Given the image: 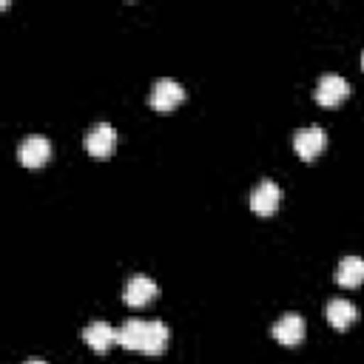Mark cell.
Listing matches in <instances>:
<instances>
[{
  "label": "cell",
  "mask_w": 364,
  "mask_h": 364,
  "mask_svg": "<svg viewBox=\"0 0 364 364\" xmlns=\"http://www.w3.org/2000/svg\"><path fill=\"white\" fill-rule=\"evenodd\" d=\"M336 282L341 287H358L364 284V259L361 256H344L336 267Z\"/></svg>",
  "instance_id": "obj_12"
},
{
  "label": "cell",
  "mask_w": 364,
  "mask_h": 364,
  "mask_svg": "<svg viewBox=\"0 0 364 364\" xmlns=\"http://www.w3.org/2000/svg\"><path fill=\"white\" fill-rule=\"evenodd\" d=\"M82 341L94 350V353H105L111 344H117V327H111L108 321L97 318L82 330Z\"/></svg>",
  "instance_id": "obj_10"
},
{
  "label": "cell",
  "mask_w": 364,
  "mask_h": 364,
  "mask_svg": "<svg viewBox=\"0 0 364 364\" xmlns=\"http://www.w3.org/2000/svg\"><path fill=\"white\" fill-rule=\"evenodd\" d=\"M304 333H307V327H304V318H301L299 313H284V316L276 318L273 327H270V336H273L279 344H284V347L301 344V341H304Z\"/></svg>",
  "instance_id": "obj_7"
},
{
  "label": "cell",
  "mask_w": 364,
  "mask_h": 364,
  "mask_svg": "<svg viewBox=\"0 0 364 364\" xmlns=\"http://www.w3.org/2000/svg\"><path fill=\"white\" fill-rule=\"evenodd\" d=\"M17 159L23 168H40L51 159V142L48 136H40V134H31L26 136L20 145H17Z\"/></svg>",
  "instance_id": "obj_6"
},
{
  "label": "cell",
  "mask_w": 364,
  "mask_h": 364,
  "mask_svg": "<svg viewBox=\"0 0 364 364\" xmlns=\"http://www.w3.org/2000/svg\"><path fill=\"white\" fill-rule=\"evenodd\" d=\"M26 364H46V361H43V358H28Z\"/></svg>",
  "instance_id": "obj_13"
},
{
  "label": "cell",
  "mask_w": 364,
  "mask_h": 364,
  "mask_svg": "<svg viewBox=\"0 0 364 364\" xmlns=\"http://www.w3.org/2000/svg\"><path fill=\"white\" fill-rule=\"evenodd\" d=\"M282 202V188L273 179H262L250 193V210L259 216H273Z\"/></svg>",
  "instance_id": "obj_8"
},
{
  "label": "cell",
  "mask_w": 364,
  "mask_h": 364,
  "mask_svg": "<svg viewBox=\"0 0 364 364\" xmlns=\"http://www.w3.org/2000/svg\"><path fill=\"white\" fill-rule=\"evenodd\" d=\"M324 145H327V134L318 125H307L293 134V148H296L299 159H304V162H313L324 151Z\"/></svg>",
  "instance_id": "obj_5"
},
{
  "label": "cell",
  "mask_w": 364,
  "mask_h": 364,
  "mask_svg": "<svg viewBox=\"0 0 364 364\" xmlns=\"http://www.w3.org/2000/svg\"><path fill=\"white\" fill-rule=\"evenodd\" d=\"M82 145H85V151H88L94 159H105V156H111L114 148H117V131H114L108 122H97L94 128H88Z\"/></svg>",
  "instance_id": "obj_4"
},
{
  "label": "cell",
  "mask_w": 364,
  "mask_h": 364,
  "mask_svg": "<svg viewBox=\"0 0 364 364\" xmlns=\"http://www.w3.org/2000/svg\"><path fill=\"white\" fill-rule=\"evenodd\" d=\"M171 330L159 318H128L117 327V344L125 350H136L145 355H159L168 347Z\"/></svg>",
  "instance_id": "obj_1"
},
{
  "label": "cell",
  "mask_w": 364,
  "mask_h": 364,
  "mask_svg": "<svg viewBox=\"0 0 364 364\" xmlns=\"http://www.w3.org/2000/svg\"><path fill=\"white\" fill-rule=\"evenodd\" d=\"M324 318L330 321V327L347 330V327L358 318V307H355L353 301H347V299H333V301H327V307H324Z\"/></svg>",
  "instance_id": "obj_11"
},
{
  "label": "cell",
  "mask_w": 364,
  "mask_h": 364,
  "mask_svg": "<svg viewBox=\"0 0 364 364\" xmlns=\"http://www.w3.org/2000/svg\"><path fill=\"white\" fill-rule=\"evenodd\" d=\"M159 293V287H156V282L151 279V276H131L128 279V284H125V290H122V301L128 304V307H145L154 296Z\"/></svg>",
  "instance_id": "obj_9"
},
{
  "label": "cell",
  "mask_w": 364,
  "mask_h": 364,
  "mask_svg": "<svg viewBox=\"0 0 364 364\" xmlns=\"http://www.w3.org/2000/svg\"><path fill=\"white\" fill-rule=\"evenodd\" d=\"M347 94H350V82H347L344 77H338V74H324V77H318L316 91H313L316 102L324 105V108H336L338 102L347 100Z\"/></svg>",
  "instance_id": "obj_3"
},
{
  "label": "cell",
  "mask_w": 364,
  "mask_h": 364,
  "mask_svg": "<svg viewBox=\"0 0 364 364\" xmlns=\"http://www.w3.org/2000/svg\"><path fill=\"white\" fill-rule=\"evenodd\" d=\"M179 102H185V91H182V85H179L176 80L162 77V80L154 82V88H151V94H148V105H151L154 111L168 114V111H173Z\"/></svg>",
  "instance_id": "obj_2"
},
{
  "label": "cell",
  "mask_w": 364,
  "mask_h": 364,
  "mask_svg": "<svg viewBox=\"0 0 364 364\" xmlns=\"http://www.w3.org/2000/svg\"><path fill=\"white\" fill-rule=\"evenodd\" d=\"M361 68H364V57H361Z\"/></svg>",
  "instance_id": "obj_14"
}]
</instances>
